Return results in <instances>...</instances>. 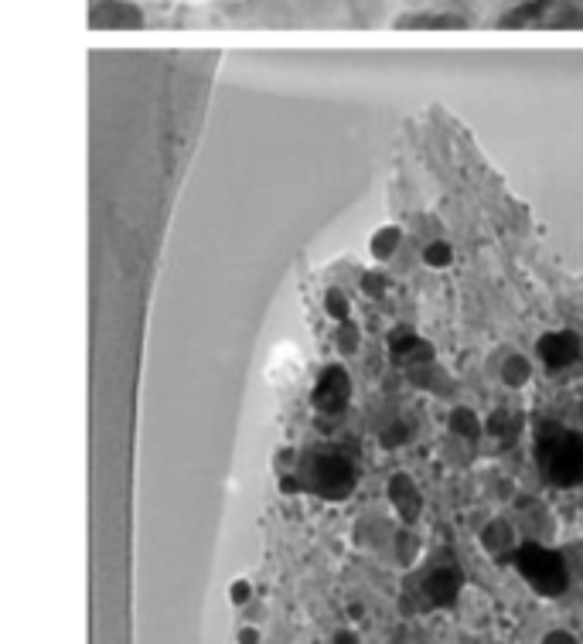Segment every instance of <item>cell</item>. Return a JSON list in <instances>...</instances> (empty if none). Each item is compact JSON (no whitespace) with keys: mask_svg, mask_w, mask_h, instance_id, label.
Segmentation results:
<instances>
[{"mask_svg":"<svg viewBox=\"0 0 583 644\" xmlns=\"http://www.w3.org/2000/svg\"><path fill=\"white\" fill-rule=\"evenodd\" d=\"M533 460L546 485L553 488H580L583 485V426H566L546 419L536 426Z\"/></svg>","mask_w":583,"mask_h":644,"instance_id":"1","label":"cell"},{"mask_svg":"<svg viewBox=\"0 0 583 644\" xmlns=\"http://www.w3.org/2000/svg\"><path fill=\"white\" fill-rule=\"evenodd\" d=\"M294 474L300 477V488L325 502H345L358 488V467L352 457L332 447H317L297 457Z\"/></svg>","mask_w":583,"mask_h":644,"instance_id":"2","label":"cell"},{"mask_svg":"<svg viewBox=\"0 0 583 644\" xmlns=\"http://www.w3.org/2000/svg\"><path fill=\"white\" fill-rule=\"evenodd\" d=\"M518 576L536 589L540 597H563L573 576H570V563L563 559V553L550 549L546 543H536V539H522L518 553H515V563Z\"/></svg>","mask_w":583,"mask_h":644,"instance_id":"3","label":"cell"},{"mask_svg":"<svg viewBox=\"0 0 583 644\" xmlns=\"http://www.w3.org/2000/svg\"><path fill=\"white\" fill-rule=\"evenodd\" d=\"M352 403V375L345 365H325L310 389V406L317 416H342Z\"/></svg>","mask_w":583,"mask_h":644,"instance_id":"4","label":"cell"},{"mask_svg":"<svg viewBox=\"0 0 583 644\" xmlns=\"http://www.w3.org/2000/svg\"><path fill=\"white\" fill-rule=\"evenodd\" d=\"M419 597H423V607L427 611H447L457 604L461 589H464V576L454 563H434L427 573L419 579Z\"/></svg>","mask_w":583,"mask_h":644,"instance_id":"5","label":"cell"},{"mask_svg":"<svg viewBox=\"0 0 583 644\" xmlns=\"http://www.w3.org/2000/svg\"><path fill=\"white\" fill-rule=\"evenodd\" d=\"M536 358L546 371H563L583 358V338L573 328H556L536 338Z\"/></svg>","mask_w":583,"mask_h":644,"instance_id":"6","label":"cell"},{"mask_svg":"<svg viewBox=\"0 0 583 644\" xmlns=\"http://www.w3.org/2000/svg\"><path fill=\"white\" fill-rule=\"evenodd\" d=\"M389 358L393 365H399L403 371L416 368V365H427V361H437V348L431 338L416 335L413 328H396L389 335Z\"/></svg>","mask_w":583,"mask_h":644,"instance_id":"7","label":"cell"},{"mask_svg":"<svg viewBox=\"0 0 583 644\" xmlns=\"http://www.w3.org/2000/svg\"><path fill=\"white\" fill-rule=\"evenodd\" d=\"M515 525L522 532V539H536V543H550L553 532H556V522H553V512L546 508V502L540 498H515Z\"/></svg>","mask_w":583,"mask_h":644,"instance_id":"8","label":"cell"},{"mask_svg":"<svg viewBox=\"0 0 583 644\" xmlns=\"http://www.w3.org/2000/svg\"><path fill=\"white\" fill-rule=\"evenodd\" d=\"M482 546L495 563H515V553L522 546V532H518L515 518H505V515L492 518L482 528Z\"/></svg>","mask_w":583,"mask_h":644,"instance_id":"9","label":"cell"},{"mask_svg":"<svg viewBox=\"0 0 583 644\" xmlns=\"http://www.w3.org/2000/svg\"><path fill=\"white\" fill-rule=\"evenodd\" d=\"M386 498L396 512V518L403 525H413L419 515H423V492L416 485V477H409L406 470H396L389 477V485H386Z\"/></svg>","mask_w":583,"mask_h":644,"instance_id":"10","label":"cell"},{"mask_svg":"<svg viewBox=\"0 0 583 644\" xmlns=\"http://www.w3.org/2000/svg\"><path fill=\"white\" fill-rule=\"evenodd\" d=\"M406 383L419 393H427V396H451L454 393V379H451V371L441 365V361H427V365H416L406 371Z\"/></svg>","mask_w":583,"mask_h":644,"instance_id":"11","label":"cell"},{"mask_svg":"<svg viewBox=\"0 0 583 644\" xmlns=\"http://www.w3.org/2000/svg\"><path fill=\"white\" fill-rule=\"evenodd\" d=\"M533 358L515 351V348H505L498 351V361H495V375H498V383L508 386V389H525L528 383H533Z\"/></svg>","mask_w":583,"mask_h":644,"instance_id":"12","label":"cell"},{"mask_svg":"<svg viewBox=\"0 0 583 644\" xmlns=\"http://www.w3.org/2000/svg\"><path fill=\"white\" fill-rule=\"evenodd\" d=\"M92 28H140L144 14L127 4V0H106V4H96L89 14Z\"/></svg>","mask_w":583,"mask_h":644,"instance_id":"13","label":"cell"},{"mask_svg":"<svg viewBox=\"0 0 583 644\" xmlns=\"http://www.w3.org/2000/svg\"><path fill=\"white\" fill-rule=\"evenodd\" d=\"M522 423H525V416H522L515 406H498V409H492V416L485 419V434H488L492 440H498L502 447H508V444L522 434Z\"/></svg>","mask_w":583,"mask_h":644,"instance_id":"14","label":"cell"},{"mask_svg":"<svg viewBox=\"0 0 583 644\" xmlns=\"http://www.w3.org/2000/svg\"><path fill=\"white\" fill-rule=\"evenodd\" d=\"M447 434L464 437V440H471V444H482V437H485V419L474 413L471 406H454L451 416H447Z\"/></svg>","mask_w":583,"mask_h":644,"instance_id":"15","label":"cell"},{"mask_svg":"<svg viewBox=\"0 0 583 644\" xmlns=\"http://www.w3.org/2000/svg\"><path fill=\"white\" fill-rule=\"evenodd\" d=\"M376 440H379V447L383 450H399V447H406L409 440H413V423L406 419V416H386L383 423H379V429H376Z\"/></svg>","mask_w":583,"mask_h":644,"instance_id":"16","label":"cell"},{"mask_svg":"<svg viewBox=\"0 0 583 644\" xmlns=\"http://www.w3.org/2000/svg\"><path fill=\"white\" fill-rule=\"evenodd\" d=\"M399 246H403V229L399 226H383V229L373 232V239H368V252H373V259H379V262L393 259L399 252Z\"/></svg>","mask_w":583,"mask_h":644,"instance_id":"17","label":"cell"},{"mask_svg":"<svg viewBox=\"0 0 583 644\" xmlns=\"http://www.w3.org/2000/svg\"><path fill=\"white\" fill-rule=\"evenodd\" d=\"M419 259L427 270H447V266L454 262V246L447 239H431L427 246L419 249Z\"/></svg>","mask_w":583,"mask_h":644,"instance_id":"18","label":"cell"},{"mask_svg":"<svg viewBox=\"0 0 583 644\" xmlns=\"http://www.w3.org/2000/svg\"><path fill=\"white\" fill-rule=\"evenodd\" d=\"M474 454H478V444H471L464 437H454V434H447L444 444H441V457L447 464H467V460H474Z\"/></svg>","mask_w":583,"mask_h":644,"instance_id":"19","label":"cell"},{"mask_svg":"<svg viewBox=\"0 0 583 644\" xmlns=\"http://www.w3.org/2000/svg\"><path fill=\"white\" fill-rule=\"evenodd\" d=\"M396 28H467V21L454 14H413V18H399Z\"/></svg>","mask_w":583,"mask_h":644,"instance_id":"20","label":"cell"},{"mask_svg":"<svg viewBox=\"0 0 583 644\" xmlns=\"http://www.w3.org/2000/svg\"><path fill=\"white\" fill-rule=\"evenodd\" d=\"M322 307H325V314L335 320H348L352 317V300H348V294L342 290V287H328L325 294H322Z\"/></svg>","mask_w":583,"mask_h":644,"instance_id":"21","label":"cell"},{"mask_svg":"<svg viewBox=\"0 0 583 644\" xmlns=\"http://www.w3.org/2000/svg\"><path fill=\"white\" fill-rule=\"evenodd\" d=\"M335 348L342 355H355L362 348V328H358V320H338V328H335Z\"/></svg>","mask_w":583,"mask_h":644,"instance_id":"22","label":"cell"},{"mask_svg":"<svg viewBox=\"0 0 583 644\" xmlns=\"http://www.w3.org/2000/svg\"><path fill=\"white\" fill-rule=\"evenodd\" d=\"M396 553H399V563L403 566H409L413 559H416V553H419V539L413 532H406V528H399L396 532Z\"/></svg>","mask_w":583,"mask_h":644,"instance_id":"23","label":"cell"},{"mask_svg":"<svg viewBox=\"0 0 583 644\" xmlns=\"http://www.w3.org/2000/svg\"><path fill=\"white\" fill-rule=\"evenodd\" d=\"M362 294L365 297H383L386 294V277L383 274H362Z\"/></svg>","mask_w":583,"mask_h":644,"instance_id":"24","label":"cell"},{"mask_svg":"<svg viewBox=\"0 0 583 644\" xmlns=\"http://www.w3.org/2000/svg\"><path fill=\"white\" fill-rule=\"evenodd\" d=\"M540 644H580L570 631H550Z\"/></svg>","mask_w":583,"mask_h":644,"instance_id":"25","label":"cell"},{"mask_svg":"<svg viewBox=\"0 0 583 644\" xmlns=\"http://www.w3.org/2000/svg\"><path fill=\"white\" fill-rule=\"evenodd\" d=\"M249 594H253V589H249V583H246V579L233 583V601H236V604H246V601H249Z\"/></svg>","mask_w":583,"mask_h":644,"instance_id":"26","label":"cell"},{"mask_svg":"<svg viewBox=\"0 0 583 644\" xmlns=\"http://www.w3.org/2000/svg\"><path fill=\"white\" fill-rule=\"evenodd\" d=\"M335 644H358V637H355V631H338Z\"/></svg>","mask_w":583,"mask_h":644,"instance_id":"27","label":"cell"},{"mask_svg":"<svg viewBox=\"0 0 583 644\" xmlns=\"http://www.w3.org/2000/svg\"><path fill=\"white\" fill-rule=\"evenodd\" d=\"M243 644H256V634L253 631H243V637H239Z\"/></svg>","mask_w":583,"mask_h":644,"instance_id":"28","label":"cell"}]
</instances>
